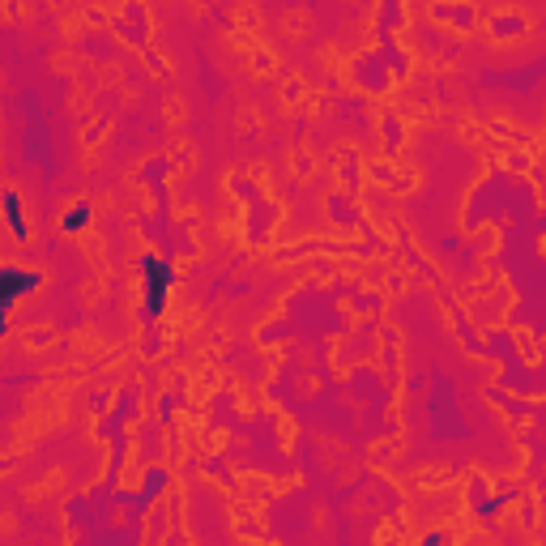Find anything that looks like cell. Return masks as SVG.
<instances>
[{
	"label": "cell",
	"instance_id": "1",
	"mask_svg": "<svg viewBox=\"0 0 546 546\" xmlns=\"http://www.w3.org/2000/svg\"><path fill=\"white\" fill-rule=\"evenodd\" d=\"M167 286H171V269L162 265V260H145V303H149V312L162 307Z\"/></svg>",
	"mask_w": 546,
	"mask_h": 546
},
{
	"label": "cell",
	"instance_id": "2",
	"mask_svg": "<svg viewBox=\"0 0 546 546\" xmlns=\"http://www.w3.org/2000/svg\"><path fill=\"white\" fill-rule=\"evenodd\" d=\"M86 218H90V209L81 205V209H73V213L65 218V227H69V231H77V227H86Z\"/></svg>",
	"mask_w": 546,
	"mask_h": 546
}]
</instances>
